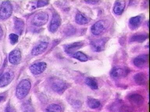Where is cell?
<instances>
[{
  "label": "cell",
  "instance_id": "6da1fadb",
  "mask_svg": "<svg viewBox=\"0 0 150 112\" xmlns=\"http://www.w3.org/2000/svg\"><path fill=\"white\" fill-rule=\"evenodd\" d=\"M31 83L28 79H23L18 84L16 90V97L20 100L25 98L31 88Z\"/></svg>",
  "mask_w": 150,
  "mask_h": 112
},
{
  "label": "cell",
  "instance_id": "7a4b0ae2",
  "mask_svg": "<svg viewBox=\"0 0 150 112\" xmlns=\"http://www.w3.org/2000/svg\"><path fill=\"white\" fill-rule=\"evenodd\" d=\"M51 86L54 92L62 94L69 88V84L62 79L54 78L51 80Z\"/></svg>",
  "mask_w": 150,
  "mask_h": 112
},
{
  "label": "cell",
  "instance_id": "3957f363",
  "mask_svg": "<svg viewBox=\"0 0 150 112\" xmlns=\"http://www.w3.org/2000/svg\"><path fill=\"white\" fill-rule=\"evenodd\" d=\"M12 6L8 1L2 2L0 8V19L4 20L9 18L12 13Z\"/></svg>",
  "mask_w": 150,
  "mask_h": 112
},
{
  "label": "cell",
  "instance_id": "277c9868",
  "mask_svg": "<svg viewBox=\"0 0 150 112\" xmlns=\"http://www.w3.org/2000/svg\"><path fill=\"white\" fill-rule=\"evenodd\" d=\"M49 20V15L47 13L40 12L35 14L32 19L31 22L34 25L41 26L45 24Z\"/></svg>",
  "mask_w": 150,
  "mask_h": 112
},
{
  "label": "cell",
  "instance_id": "5b68a950",
  "mask_svg": "<svg viewBox=\"0 0 150 112\" xmlns=\"http://www.w3.org/2000/svg\"><path fill=\"white\" fill-rule=\"evenodd\" d=\"M107 25L106 22L103 20L97 21L91 28V32L95 36H100L106 31Z\"/></svg>",
  "mask_w": 150,
  "mask_h": 112
},
{
  "label": "cell",
  "instance_id": "8992f818",
  "mask_svg": "<svg viewBox=\"0 0 150 112\" xmlns=\"http://www.w3.org/2000/svg\"><path fill=\"white\" fill-rule=\"evenodd\" d=\"M129 72V71L127 68L115 66L111 69L110 74L113 79H118L126 77Z\"/></svg>",
  "mask_w": 150,
  "mask_h": 112
},
{
  "label": "cell",
  "instance_id": "52a82bcc",
  "mask_svg": "<svg viewBox=\"0 0 150 112\" xmlns=\"http://www.w3.org/2000/svg\"><path fill=\"white\" fill-rule=\"evenodd\" d=\"M107 39L106 38H101L91 41L90 46L93 51L99 52H102L105 49Z\"/></svg>",
  "mask_w": 150,
  "mask_h": 112
},
{
  "label": "cell",
  "instance_id": "ba28073f",
  "mask_svg": "<svg viewBox=\"0 0 150 112\" xmlns=\"http://www.w3.org/2000/svg\"><path fill=\"white\" fill-rule=\"evenodd\" d=\"M127 99L130 104L135 107H140L144 102V97L138 93L129 94L127 97Z\"/></svg>",
  "mask_w": 150,
  "mask_h": 112
},
{
  "label": "cell",
  "instance_id": "9c48e42d",
  "mask_svg": "<svg viewBox=\"0 0 150 112\" xmlns=\"http://www.w3.org/2000/svg\"><path fill=\"white\" fill-rule=\"evenodd\" d=\"M144 20V17L142 15H138L131 18L129 21V28L132 30L138 29L141 25Z\"/></svg>",
  "mask_w": 150,
  "mask_h": 112
},
{
  "label": "cell",
  "instance_id": "30bf717a",
  "mask_svg": "<svg viewBox=\"0 0 150 112\" xmlns=\"http://www.w3.org/2000/svg\"><path fill=\"white\" fill-rule=\"evenodd\" d=\"M46 67L47 64L45 63L40 62L31 65L29 67V69L33 74L37 75L43 73Z\"/></svg>",
  "mask_w": 150,
  "mask_h": 112
},
{
  "label": "cell",
  "instance_id": "8fae6325",
  "mask_svg": "<svg viewBox=\"0 0 150 112\" xmlns=\"http://www.w3.org/2000/svg\"><path fill=\"white\" fill-rule=\"evenodd\" d=\"M61 22L62 20L59 15L57 13H54L49 26L50 31L52 33H54L57 31L61 25Z\"/></svg>",
  "mask_w": 150,
  "mask_h": 112
},
{
  "label": "cell",
  "instance_id": "7c38bea8",
  "mask_svg": "<svg viewBox=\"0 0 150 112\" xmlns=\"http://www.w3.org/2000/svg\"><path fill=\"white\" fill-rule=\"evenodd\" d=\"M13 74L11 72H6L0 74V87H5L10 84L13 79Z\"/></svg>",
  "mask_w": 150,
  "mask_h": 112
},
{
  "label": "cell",
  "instance_id": "4fadbf2b",
  "mask_svg": "<svg viewBox=\"0 0 150 112\" xmlns=\"http://www.w3.org/2000/svg\"><path fill=\"white\" fill-rule=\"evenodd\" d=\"M148 60V55L143 54L139 55L134 59L133 64L137 67L142 68L147 65Z\"/></svg>",
  "mask_w": 150,
  "mask_h": 112
},
{
  "label": "cell",
  "instance_id": "5bb4252c",
  "mask_svg": "<svg viewBox=\"0 0 150 112\" xmlns=\"http://www.w3.org/2000/svg\"><path fill=\"white\" fill-rule=\"evenodd\" d=\"M85 43L83 41H79L66 45L64 47V51L67 53L73 54L75 51L84 46Z\"/></svg>",
  "mask_w": 150,
  "mask_h": 112
},
{
  "label": "cell",
  "instance_id": "9a60e30c",
  "mask_svg": "<svg viewBox=\"0 0 150 112\" xmlns=\"http://www.w3.org/2000/svg\"><path fill=\"white\" fill-rule=\"evenodd\" d=\"M21 53L18 49L13 50L9 53V60L11 64L17 65L21 62Z\"/></svg>",
  "mask_w": 150,
  "mask_h": 112
},
{
  "label": "cell",
  "instance_id": "2e32d148",
  "mask_svg": "<svg viewBox=\"0 0 150 112\" xmlns=\"http://www.w3.org/2000/svg\"><path fill=\"white\" fill-rule=\"evenodd\" d=\"M148 37L146 33L144 32L137 33L134 34L129 38V41L131 43H142L145 41Z\"/></svg>",
  "mask_w": 150,
  "mask_h": 112
},
{
  "label": "cell",
  "instance_id": "e0dca14e",
  "mask_svg": "<svg viewBox=\"0 0 150 112\" xmlns=\"http://www.w3.org/2000/svg\"><path fill=\"white\" fill-rule=\"evenodd\" d=\"M48 46V43L45 42H42L36 46L33 49L31 54L33 55H38L43 53L46 50Z\"/></svg>",
  "mask_w": 150,
  "mask_h": 112
},
{
  "label": "cell",
  "instance_id": "ac0fdd59",
  "mask_svg": "<svg viewBox=\"0 0 150 112\" xmlns=\"http://www.w3.org/2000/svg\"><path fill=\"white\" fill-rule=\"evenodd\" d=\"M125 7V2L124 1H117L113 6V10L116 15H122L124 12Z\"/></svg>",
  "mask_w": 150,
  "mask_h": 112
},
{
  "label": "cell",
  "instance_id": "d6986e66",
  "mask_svg": "<svg viewBox=\"0 0 150 112\" xmlns=\"http://www.w3.org/2000/svg\"><path fill=\"white\" fill-rule=\"evenodd\" d=\"M134 80L137 85H145L147 83V77L146 75L143 72H139L134 76Z\"/></svg>",
  "mask_w": 150,
  "mask_h": 112
},
{
  "label": "cell",
  "instance_id": "ffe728a7",
  "mask_svg": "<svg viewBox=\"0 0 150 112\" xmlns=\"http://www.w3.org/2000/svg\"><path fill=\"white\" fill-rule=\"evenodd\" d=\"M76 23L80 25H84L87 24L90 22V19L85 16L84 14L81 13H78L76 15L75 18Z\"/></svg>",
  "mask_w": 150,
  "mask_h": 112
},
{
  "label": "cell",
  "instance_id": "44dd1931",
  "mask_svg": "<svg viewBox=\"0 0 150 112\" xmlns=\"http://www.w3.org/2000/svg\"><path fill=\"white\" fill-rule=\"evenodd\" d=\"M86 104L89 108L93 109H96L100 106V102L99 100L90 97L87 98Z\"/></svg>",
  "mask_w": 150,
  "mask_h": 112
},
{
  "label": "cell",
  "instance_id": "7402d4cb",
  "mask_svg": "<svg viewBox=\"0 0 150 112\" xmlns=\"http://www.w3.org/2000/svg\"><path fill=\"white\" fill-rule=\"evenodd\" d=\"M14 27L18 33L21 34L24 29V22L21 19L15 18H14Z\"/></svg>",
  "mask_w": 150,
  "mask_h": 112
},
{
  "label": "cell",
  "instance_id": "603a6c76",
  "mask_svg": "<svg viewBox=\"0 0 150 112\" xmlns=\"http://www.w3.org/2000/svg\"><path fill=\"white\" fill-rule=\"evenodd\" d=\"M85 83L91 89L96 90L98 88V83L97 80L91 77H88L85 79Z\"/></svg>",
  "mask_w": 150,
  "mask_h": 112
},
{
  "label": "cell",
  "instance_id": "cb8c5ba5",
  "mask_svg": "<svg viewBox=\"0 0 150 112\" xmlns=\"http://www.w3.org/2000/svg\"><path fill=\"white\" fill-rule=\"evenodd\" d=\"M71 56L75 59H77L79 61L81 62H85L88 60L89 58L88 56L85 53L81 52V51H77L72 54Z\"/></svg>",
  "mask_w": 150,
  "mask_h": 112
},
{
  "label": "cell",
  "instance_id": "d4e9b609",
  "mask_svg": "<svg viewBox=\"0 0 150 112\" xmlns=\"http://www.w3.org/2000/svg\"><path fill=\"white\" fill-rule=\"evenodd\" d=\"M46 112H62V108L59 105L53 104L49 105L46 109Z\"/></svg>",
  "mask_w": 150,
  "mask_h": 112
},
{
  "label": "cell",
  "instance_id": "484cf974",
  "mask_svg": "<svg viewBox=\"0 0 150 112\" xmlns=\"http://www.w3.org/2000/svg\"><path fill=\"white\" fill-rule=\"evenodd\" d=\"M122 102L120 100H117L114 102L111 106L110 109L113 111H118L121 106H122Z\"/></svg>",
  "mask_w": 150,
  "mask_h": 112
},
{
  "label": "cell",
  "instance_id": "4316f807",
  "mask_svg": "<svg viewBox=\"0 0 150 112\" xmlns=\"http://www.w3.org/2000/svg\"><path fill=\"white\" fill-rule=\"evenodd\" d=\"M9 38L11 43L13 45H14L17 43L18 39V36L15 34H11L9 35Z\"/></svg>",
  "mask_w": 150,
  "mask_h": 112
},
{
  "label": "cell",
  "instance_id": "83f0119b",
  "mask_svg": "<svg viewBox=\"0 0 150 112\" xmlns=\"http://www.w3.org/2000/svg\"><path fill=\"white\" fill-rule=\"evenodd\" d=\"M119 112H133V111L131 107L129 106H125V105H122L121 106L119 110H118Z\"/></svg>",
  "mask_w": 150,
  "mask_h": 112
},
{
  "label": "cell",
  "instance_id": "f1b7e54d",
  "mask_svg": "<svg viewBox=\"0 0 150 112\" xmlns=\"http://www.w3.org/2000/svg\"><path fill=\"white\" fill-rule=\"evenodd\" d=\"M49 3V2L47 1H39L37 3V7L38 8H40L44 6L47 5Z\"/></svg>",
  "mask_w": 150,
  "mask_h": 112
},
{
  "label": "cell",
  "instance_id": "f546056e",
  "mask_svg": "<svg viewBox=\"0 0 150 112\" xmlns=\"http://www.w3.org/2000/svg\"><path fill=\"white\" fill-rule=\"evenodd\" d=\"M84 2H85L86 4H89L95 5L97 4L98 2H100L99 1H85Z\"/></svg>",
  "mask_w": 150,
  "mask_h": 112
},
{
  "label": "cell",
  "instance_id": "4dcf8cb0",
  "mask_svg": "<svg viewBox=\"0 0 150 112\" xmlns=\"http://www.w3.org/2000/svg\"><path fill=\"white\" fill-rule=\"evenodd\" d=\"M5 112H14V111L12 107L9 104L6 107Z\"/></svg>",
  "mask_w": 150,
  "mask_h": 112
},
{
  "label": "cell",
  "instance_id": "1f68e13d",
  "mask_svg": "<svg viewBox=\"0 0 150 112\" xmlns=\"http://www.w3.org/2000/svg\"><path fill=\"white\" fill-rule=\"evenodd\" d=\"M6 96L3 94H0V103L5 100Z\"/></svg>",
  "mask_w": 150,
  "mask_h": 112
},
{
  "label": "cell",
  "instance_id": "d6a6232c",
  "mask_svg": "<svg viewBox=\"0 0 150 112\" xmlns=\"http://www.w3.org/2000/svg\"><path fill=\"white\" fill-rule=\"evenodd\" d=\"M3 36V31L2 30V27L0 26V39L2 38V36Z\"/></svg>",
  "mask_w": 150,
  "mask_h": 112
}]
</instances>
